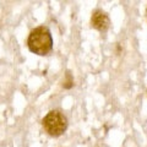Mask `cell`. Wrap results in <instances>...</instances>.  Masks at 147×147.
I'll use <instances>...</instances> for the list:
<instances>
[{
  "mask_svg": "<svg viewBox=\"0 0 147 147\" xmlns=\"http://www.w3.org/2000/svg\"><path fill=\"white\" fill-rule=\"evenodd\" d=\"M72 85H74V79H72L70 71H67L66 75H65V80H64L63 86H64V88H71Z\"/></svg>",
  "mask_w": 147,
  "mask_h": 147,
  "instance_id": "obj_4",
  "label": "cell"
},
{
  "mask_svg": "<svg viewBox=\"0 0 147 147\" xmlns=\"http://www.w3.org/2000/svg\"><path fill=\"white\" fill-rule=\"evenodd\" d=\"M91 25L92 27H94L96 30H98L100 32H104L108 30V27L110 25L109 17L108 15L102 10H96L92 12L91 17Z\"/></svg>",
  "mask_w": 147,
  "mask_h": 147,
  "instance_id": "obj_3",
  "label": "cell"
},
{
  "mask_svg": "<svg viewBox=\"0 0 147 147\" xmlns=\"http://www.w3.org/2000/svg\"><path fill=\"white\" fill-rule=\"evenodd\" d=\"M44 130L50 136H60L67 127V119L59 110H50L42 120Z\"/></svg>",
  "mask_w": 147,
  "mask_h": 147,
  "instance_id": "obj_2",
  "label": "cell"
},
{
  "mask_svg": "<svg viewBox=\"0 0 147 147\" xmlns=\"http://www.w3.org/2000/svg\"><path fill=\"white\" fill-rule=\"evenodd\" d=\"M27 45L32 53L38 55L48 54L53 48V38L48 27L39 26L31 31L27 39Z\"/></svg>",
  "mask_w": 147,
  "mask_h": 147,
  "instance_id": "obj_1",
  "label": "cell"
}]
</instances>
